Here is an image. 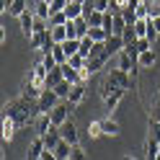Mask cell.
Listing matches in <instances>:
<instances>
[{
  "instance_id": "6da1fadb",
  "label": "cell",
  "mask_w": 160,
  "mask_h": 160,
  "mask_svg": "<svg viewBox=\"0 0 160 160\" xmlns=\"http://www.w3.org/2000/svg\"><path fill=\"white\" fill-rule=\"evenodd\" d=\"M108 78H111L116 85L127 88V91H137V78H132V72H127V70H122V67L108 70Z\"/></svg>"
},
{
  "instance_id": "7a4b0ae2",
  "label": "cell",
  "mask_w": 160,
  "mask_h": 160,
  "mask_svg": "<svg viewBox=\"0 0 160 160\" xmlns=\"http://www.w3.org/2000/svg\"><path fill=\"white\" fill-rule=\"evenodd\" d=\"M59 101H62V98L57 96L54 88H44L42 96H39V108H42V111H52V108H54Z\"/></svg>"
},
{
  "instance_id": "3957f363",
  "label": "cell",
  "mask_w": 160,
  "mask_h": 160,
  "mask_svg": "<svg viewBox=\"0 0 160 160\" xmlns=\"http://www.w3.org/2000/svg\"><path fill=\"white\" fill-rule=\"evenodd\" d=\"M34 21H36L34 8H28V11H23L21 16H18V23H21V34H23L26 39H31V34H34Z\"/></svg>"
},
{
  "instance_id": "277c9868",
  "label": "cell",
  "mask_w": 160,
  "mask_h": 160,
  "mask_svg": "<svg viewBox=\"0 0 160 160\" xmlns=\"http://www.w3.org/2000/svg\"><path fill=\"white\" fill-rule=\"evenodd\" d=\"M145 158L147 160H160V139H155V137H150L147 134V139H145Z\"/></svg>"
},
{
  "instance_id": "5b68a950",
  "label": "cell",
  "mask_w": 160,
  "mask_h": 160,
  "mask_svg": "<svg viewBox=\"0 0 160 160\" xmlns=\"http://www.w3.org/2000/svg\"><path fill=\"white\" fill-rule=\"evenodd\" d=\"M59 134H62V139H67L70 145H75L78 142V127L72 119H67L65 124H59Z\"/></svg>"
},
{
  "instance_id": "8992f818",
  "label": "cell",
  "mask_w": 160,
  "mask_h": 160,
  "mask_svg": "<svg viewBox=\"0 0 160 160\" xmlns=\"http://www.w3.org/2000/svg\"><path fill=\"white\" fill-rule=\"evenodd\" d=\"M34 129H36V134H47L49 129H52V114L42 111V114L36 116V122H34Z\"/></svg>"
},
{
  "instance_id": "52a82bcc",
  "label": "cell",
  "mask_w": 160,
  "mask_h": 160,
  "mask_svg": "<svg viewBox=\"0 0 160 160\" xmlns=\"http://www.w3.org/2000/svg\"><path fill=\"white\" fill-rule=\"evenodd\" d=\"M124 93H127V88H116L111 96H106V98H103V103H106V111H108V114H111V111H116V106L122 103Z\"/></svg>"
},
{
  "instance_id": "ba28073f",
  "label": "cell",
  "mask_w": 160,
  "mask_h": 160,
  "mask_svg": "<svg viewBox=\"0 0 160 160\" xmlns=\"http://www.w3.org/2000/svg\"><path fill=\"white\" fill-rule=\"evenodd\" d=\"M124 49V39L122 36H116V34H108V39H106V54L111 57V54H119Z\"/></svg>"
},
{
  "instance_id": "9c48e42d",
  "label": "cell",
  "mask_w": 160,
  "mask_h": 160,
  "mask_svg": "<svg viewBox=\"0 0 160 160\" xmlns=\"http://www.w3.org/2000/svg\"><path fill=\"white\" fill-rule=\"evenodd\" d=\"M44 150H47V145H44V137L42 134H36L34 139H31V142H28V158H42V152H44Z\"/></svg>"
},
{
  "instance_id": "30bf717a",
  "label": "cell",
  "mask_w": 160,
  "mask_h": 160,
  "mask_svg": "<svg viewBox=\"0 0 160 160\" xmlns=\"http://www.w3.org/2000/svg\"><path fill=\"white\" fill-rule=\"evenodd\" d=\"M65 80V72H62V65H57V67H52L47 72V88H57L59 83Z\"/></svg>"
},
{
  "instance_id": "8fae6325",
  "label": "cell",
  "mask_w": 160,
  "mask_h": 160,
  "mask_svg": "<svg viewBox=\"0 0 160 160\" xmlns=\"http://www.w3.org/2000/svg\"><path fill=\"white\" fill-rule=\"evenodd\" d=\"M155 62H158V52H155L152 47H150V49H145V52L137 57V65L142 67V70H145V67H152Z\"/></svg>"
},
{
  "instance_id": "7c38bea8",
  "label": "cell",
  "mask_w": 160,
  "mask_h": 160,
  "mask_svg": "<svg viewBox=\"0 0 160 160\" xmlns=\"http://www.w3.org/2000/svg\"><path fill=\"white\" fill-rule=\"evenodd\" d=\"M83 98H85V83H75L72 91H70V96H67V101L72 103V106H80V103H83Z\"/></svg>"
},
{
  "instance_id": "4fadbf2b",
  "label": "cell",
  "mask_w": 160,
  "mask_h": 160,
  "mask_svg": "<svg viewBox=\"0 0 160 160\" xmlns=\"http://www.w3.org/2000/svg\"><path fill=\"white\" fill-rule=\"evenodd\" d=\"M16 132H18V124L13 122L11 116H3V142H11Z\"/></svg>"
},
{
  "instance_id": "5bb4252c",
  "label": "cell",
  "mask_w": 160,
  "mask_h": 160,
  "mask_svg": "<svg viewBox=\"0 0 160 160\" xmlns=\"http://www.w3.org/2000/svg\"><path fill=\"white\" fill-rule=\"evenodd\" d=\"M106 54H96V57H85V67L91 70V75L93 72H98V70H103V65H106Z\"/></svg>"
},
{
  "instance_id": "9a60e30c",
  "label": "cell",
  "mask_w": 160,
  "mask_h": 160,
  "mask_svg": "<svg viewBox=\"0 0 160 160\" xmlns=\"http://www.w3.org/2000/svg\"><path fill=\"white\" fill-rule=\"evenodd\" d=\"M49 34H52V39H54V44H62L65 39H70V31H67V23H62V26H49Z\"/></svg>"
},
{
  "instance_id": "2e32d148",
  "label": "cell",
  "mask_w": 160,
  "mask_h": 160,
  "mask_svg": "<svg viewBox=\"0 0 160 160\" xmlns=\"http://www.w3.org/2000/svg\"><path fill=\"white\" fill-rule=\"evenodd\" d=\"M70 152H72V145H70L67 139H59V145L54 147V160H67Z\"/></svg>"
},
{
  "instance_id": "e0dca14e",
  "label": "cell",
  "mask_w": 160,
  "mask_h": 160,
  "mask_svg": "<svg viewBox=\"0 0 160 160\" xmlns=\"http://www.w3.org/2000/svg\"><path fill=\"white\" fill-rule=\"evenodd\" d=\"M65 13H67V18L83 16V0H70V3L65 5Z\"/></svg>"
},
{
  "instance_id": "ac0fdd59",
  "label": "cell",
  "mask_w": 160,
  "mask_h": 160,
  "mask_svg": "<svg viewBox=\"0 0 160 160\" xmlns=\"http://www.w3.org/2000/svg\"><path fill=\"white\" fill-rule=\"evenodd\" d=\"M127 26H129V23L124 21V16H122V13H114V21H111V34H116V36H122Z\"/></svg>"
},
{
  "instance_id": "d6986e66",
  "label": "cell",
  "mask_w": 160,
  "mask_h": 160,
  "mask_svg": "<svg viewBox=\"0 0 160 160\" xmlns=\"http://www.w3.org/2000/svg\"><path fill=\"white\" fill-rule=\"evenodd\" d=\"M116 88H122V85H116L114 80L106 75V78H103V83H101V88H98V93H101V98H106V96H111V93L116 91Z\"/></svg>"
},
{
  "instance_id": "ffe728a7",
  "label": "cell",
  "mask_w": 160,
  "mask_h": 160,
  "mask_svg": "<svg viewBox=\"0 0 160 160\" xmlns=\"http://www.w3.org/2000/svg\"><path fill=\"white\" fill-rule=\"evenodd\" d=\"M34 13L39 18H49V16H52V8H49L47 0H36V3H34Z\"/></svg>"
},
{
  "instance_id": "44dd1931",
  "label": "cell",
  "mask_w": 160,
  "mask_h": 160,
  "mask_svg": "<svg viewBox=\"0 0 160 160\" xmlns=\"http://www.w3.org/2000/svg\"><path fill=\"white\" fill-rule=\"evenodd\" d=\"M88 36L93 39V42H106L108 39V31L103 26H91V31H88Z\"/></svg>"
},
{
  "instance_id": "7402d4cb",
  "label": "cell",
  "mask_w": 160,
  "mask_h": 160,
  "mask_svg": "<svg viewBox=\"0 0 160 160\" xmlns=\"http://www.w3.org/2000/svg\"><path fill=\"white\" fill-rule=\"evenodd\" d=\"M23 11H28V5H26V0H13L11 3V8H8V16H21Z\"/></svg>"
},
{
  "instance_id": "603a6c76",
  "label": "cell",
  "mask_w": 160,
  "mask_h": 160,
  "mask_svg": "<svg viewBox=\"0 0 160 160\" xmlns=\"http://www.w3.org/2000/svg\"><path fill=\"white\" fill-rule=\"evenodd\" d=\"M101 124H103V134H108V137L119 134V124L114 122V119H101Z\"/></svg>"
},
{
  "instance_id": "cb8c5ba5",
  "label": "cell",
  "mask_w": 160,
  "mask_h": 160,
  "mask_svg": "<svg viewBox=\"0 0 160 160\" xmlns=\"http://www.w3.org/2000/svg\"><path fill=\"white\" fill-rule=\"evenodd\" d=\"M72 85H75V83H70V80L65 78V80H62V83H59V85L54 88V91H57V96H59V98H62V101H65V98L70 96V91H72Z\"/></svg>"
},
{
  "instance_id": "d4e9b609",
  "label": "cell",
  "mask_w": 160,
  "mask_h": 160,
  "mask_svg": "<svg viewBox=\"0 0 160 160\" xmlns=\"http://www.w3.org/2000/svg\"><path fill=\"white\" fill-rule=\"evenodd\" d=\"M122 16H124V21L129 23V26H134V21H137V8H132V5H127V8H122Z\"/></svg>"
},
{
  "instance_id": "484cf974",
  "label": "cell",
  "mask_w": 160,
  "mask_h": 160,
  "mask_svg": "<svg viewBox=\"0 0 160 160\" xmlns=\"http://www.w3.org/2000/svg\"><path fill=\"white\" fill-rule=\"evenodd\" d=\"M67 21H70V18H67L65 11H57V13L49 16V26H62V23H67Z\"/></svg>"
},
{
  "instance_id": "4316f807",
  "label": "cell",
  "mask_w": 160,
  "mask_h": 160,
  "mask_svg": "<svg viewBox=\"0 0 160 160\" xmlns=\"http://www.w3.org/2000/svg\"><path fill=\"white\" fill-rule=\"evenodd\" d=\"M101 134H103V124L101 122H91V124H88V137H91V139L101 137Z\"/></svg>"
},
{
  "instance_id": "83f0119b",
  "label": "cell",
  "mask_w": 160,
  "mask_h": 160,
  "mask_svg": "<svg viewBox=\"0 0 160 160\" xmlns=\"http://www.w3.org/2000/svg\"><path fill=\"white\" fill-rule=\"evenodd\" d=\"M122 39H124V47H127V44H134L137 39H139L137 31H134V26H127V28H124V34H122Z\"/></svg>"
},
{
  "instance_id": "f1b7e54d",
  "label": "cell",
  "mask_w": 160,
  "mask_h": 160,
  "mask_svg": "<svg viewBox=\"0 0 160 160\" xmlns=\"http://www.w3.org/2000/svg\"><path fill=\"white\" fill-rule=\"evenodd\" d=\"M93 39L91 36H83V39H80V54H83V57H88V54H91V49H93Z\"/></svg>"
},
{
  "instance_id": "f546056e",
  "label": "cell",
  "mask_w": 160,
  "mask_h": 160,
  "mask_svg": "<svg viewBox=\"0 0 160 160\" xmlns=\"http://www.w3.org/2000/svg\"><path fill=\"white\" fill-rule=\"evenodd\" d=\"M67 65H70V67H75V70H83V67H85V57L78 52V54H72V57L67 59Z\"/></svg>"
},
{
  "instance_id": "4dcf8cb0",
  "label": "cell",
  "mask_w": 160,
  "mask_h": 160,
  "mask_svg": "<svg viewBox=\"0 0 160 160\" xmlns=\"http://www.w3.org/2000/svg\"><path fill=\"white\" fill-rule=\"evenodd\" d=\"M150 119H158L160 122V96L152 101V106H150Z\"/></svg>"
},
{
  "instance_id": "1f68e13d",
  "label": "cell",
  "mask_w": 160,
  "mask_h": 160,
  "mask_svg": "<svg viewBox=\"0 0 160 160\" xmlns=\"http://www.w3.org/2000/svg\"><path fill=\"white\" fill-rule=\"evenodd\" d=\"M145 36L150 39V44L155 47V42H158V36H160V31H158V28H155V23H150V28H147V34H145Z\"/></svg>"
},
{
  "instance_id": "d6a6232c",
  "label": "cell",
  "mask_w": 160,
  "mask_h": 160,
  "mask_svg": "<svg viewBox=\"0 0 160 160\" xmlns=\"http://www.w3.org/2000/svg\"><path fill=\"white\" fill-rule=\"evenodd\" d=\"M150 137L160 139V122H158V119H150Z\"/></svg>"
},
{
  "instance_id": "836d02e7",
  "label": "cell",
  "mask_w": 160,
  "mask_h": 160,
  "mask_svg": "<svg viewBox=\"0 0 160 160\" xmlns=\"http://www.w3.org/2000/svg\"><path fill=\"white\" fill-rule=\"evenodd\" d=\"M70 158H75V160H83V158H85V150L80 147V142L72 145V152H70Z\"/></svg>"
},
{
  "instance_id": "e575fe53",
  "label": "cell",
  "mask_w": 160,
  "mask_h": 160,
  "mask_svg": "<svg viewBox=\"0 0 160 160\" xmlns=\"http://www.w3.org/2000/svg\"><path fill=\"white\" fill-rule=\"evenodd\" d=\"M67 3H70V0H52V3H49V8H52V13H57V11H65Z\"/></svg>"
},
{
  "instance_id": "d590c367",
  "label": "cell",
  "mask_w": 160,
  "mask_h": 160,
  "mask_svg": "<svg viewBox=\"0 0 160 160\" xmlns=\"http://www.w3.org/2000/svg\"><path fill=\"white\" fill-rule=\"evenodd\" d=\"M8 36H5V26H0V44H5Z\"/></svg>"
},
{
  "instance_id": "8d00e7d4",
  "label": "cell",
  "mask_w": 160,
  "mask_h": 160,
  "mask_svg": "<svg viewBox=\"0 0 160 160\" xmlns=\"http://www.w3.org/2000/svg\"><path fill=\"white\" fill-rule=\"evenodd\" d=\"M11 3H13V0H3V11L8 13V8H11Z\"/></svg>"
},
{
  "instance_id": "74e56055",
  "label": "cell",
  "mask_w": 160,
  "mask_h": 160,
  "mask_svg": "<svg viewBox=\"0 0 160 160\" xmlns=\"http://www.w3.org/2000/svg\"><path fill=\"white\" fill-rule=\"evenodd\" d=\"M152 23H155V28L160 31V16H155V18H152Z\"/></svg>"
},
{
  "instance_id": "f35d334b",
  "label": "cell",
  "mask_w": 160,
  "mask_h": 160,
  "mask_svg": "<svg viewBox=\"0 0 160 160\" xmlns=\"http://www.w3.org/2000/svg\"><path fill=\"white\" fill-rule=\"evenodd\" d=\"M47 3H52V0H47Z\"/></svg>"
}]
</instances>
